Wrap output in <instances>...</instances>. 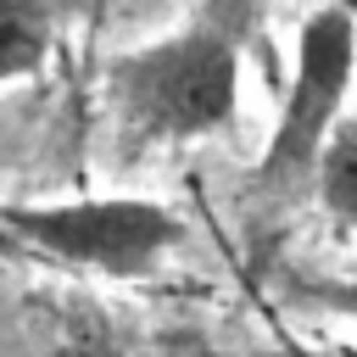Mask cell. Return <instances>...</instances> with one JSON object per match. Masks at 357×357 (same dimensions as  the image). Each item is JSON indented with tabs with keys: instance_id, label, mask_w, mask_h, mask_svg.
I'll return each mask as SVG.
<instances>
[{
	"instance_id": "cell-5",
	"label": "cell",
	"mask_w": 357,
	"mask_h": 357,
	"mask_svg": "<svg viewBox=\"0 0 357 357\" xmlns=\"http://www.w3.org/2000/svg\"><path fill=\"white\" fill-rule=\"evenodd\" d=\"M318 206L340 229H357V117H340V128L329 139V156L318 173Z\"/></svg>"
},
{
	"instance_id": "cell-6",
	"label": "cell",
	"mask_w": 357,
	"mask_h": 357,
	"mask_svg": "<svg viewBox=\"0 0 357 357\" xmlns=\"http://www.w3.org/2000/svg\"><path fill=\"white\" fill-rule=\"evenodd\" d=\"M290 301H301L324 318L357 324V273H346V279H290Z\"/></svg>"
},
{
	"instance_id": "cell-10",
	"label": "cell",
	"mask_w": 357,
	"mask_h": 357,
	"mask_svg": "<svg viewBox=\"0 0 357 357\" xmlns=\"http://www.w3.org/2000/svg\"><path fill=\"white\" fill-rule=\"evenodd\" d=\"M67 357H123V351H106V346H73Z\"/></svg>"
},
{
	"instance_id": "cell-1",
	"label": "cell",
	"mask_w": 357,
	"mask_h": 357,
	"mask_svg": "<svg viewBox=\"0 0 357 357\" xmlns=\"http://www.w3.org/2000/svg\"><path fill=\"white\" fill-rule=\"evenodd\" d=\"M268 0H206L173 33L106 61L100 89L112 123L139 145H190L223 134L240 112L245 50Z\"/></svg>"
},
{
	"instance_id": "cell-3",
	"label": "cell",
	"mask_w": 357,
	"mask_h": 357,
	"mask_svg": "<svg viewBox=\"0 0 357 357\" xmlns=\"http://www.w3.org/2000/svg\"><path fill=\"white\" fill-rule=\"evenodd\" d=\"M0 223L17 234L28 257H50L61 268L100 273V279H145L184 240V218L145 195L17 201L0 206Z\"/></svg>"
},
{
	"instance_id": "cell-4",
	"label": "cell",
	"mask_w": 357,
	"mask_h": 357,
	"mask_svg": "<svg viewBox=\"0 0 357 357\" xmlns=\"http://www.w3.org/2000/svg\"><path fill=\"white\" fill-rule=\"evenodd\" d=\"M67 22V0H0V84L33 78Z\"/></svg>"
},
{
	"instance_id": "cell-2",
	"label": "cell",
	"mask_w": 357,
	"mask_h": 357,
	"mask_svg": "<svg viewBox=\"0 0 357 357\" xmlns=\"http://www.w3.org/2000/svg\"><path fill=\"white\" fill-rule=\"evenodd\" d=\"M351 78H357V17H351V6L329 0L301 17L279 123L240 190V229H245L251 251H268L284 234V223L307 201H318V173H324L329 139L346 117Z\"/></svg>"
},
{
	"instance_id": "cell-8",
	"label": "cell",
	"mask_w": 357,
	"mask_h": 357,
	"mask_svg": "<svg viewBox=\"0 0 357 357\" xmlns=\"http://www.w3.org/2000/svg\"><path fill=\"white\" fill-rule=\"evenodd\" d=\"M251 357H357V346H273V351H251Z\"/></svg>"
},
{
	"instance_id": "cell-7",
	"label": "cell",
	"mask_w": 357,
	"mask_h": 357,
	"mask_svg": "<svg viewBox=\"0 0 357 357\" xmlns=\"http://www.w3.org/2000/svg\"><path fill=\"white\" fill-rule=\"evenodd\" d=\"M151 357H240V351H223L212 335H201V329H162L156 335V346H151Z\"/></svg>"
},
{
	"instance_id": "cell-9",
	"label": "cell",
	"mask_w": 357,
	"mask_h": 357,
	"mask_svg": "<svg viewBox=\"0 0 357 357\" xmlns=\"http://www.w3.org/2000/svg\"><path fill=\"white\" fill-rule=\"evenodd\" d=\"M17 257H28V251H22V245H17V234L0 223V262H17Z\"/></svg>"
}]
</instances>
